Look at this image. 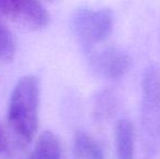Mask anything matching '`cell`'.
Masks as SVG:
<instances>
[{
    "label": "cell",
    "instance_id": "cell-1",
    "mask_svg": "<svg viewBox=\"0 0 160 159\" xmlns=\"http://www.w3.org/2000/svg\"><path fill=\"white\" fill-rule=\"evenodd\" d=\"M39 98V82L31 74L18 81L10 95L7 121L18 143L22 145L30 143L36 135Z\"/></svg>",
    "mask_w": 160,
    "mask_h": 159
},
{
    "label": "cell",
    "instance_id": "cell-2",
    "mask_svg": "<svg viewBox=\"0 0 160 159\" xmlns=\"http://www.w3.org/2000/svg\"><path fill=\"white\" fill-rule=\"evenodd\" d=\"M70 25L74 36L89 50L110 35L113 15L107 9L80 8L72 13Z\"/></svg>",
    "mask_w": 160,
    "mask_h": 159
},
{
    "label": "cell",
    "instance_id": "cell-3",
    "mask_svg": "<svg viewBox=\"0 0 160 159\" xmlns=\"http://www.w3.org/2000/svg\"><path fill=\"white\" fill-rule=\"evenodd\" d=\"M142 122L154 142L160 141V68L150 66L142 81Z\"/></svg>",
    "mask_w": 160,
    "mask_h": 159
},
{
    "label": "cell",
    "instance_id": "cell-4",
    "mask_svg": "<svg viewBox=\"0 0 160 159\" xmlns=\"http://www.w3.org/2000/svg\"><path fill=\"white\" fill-rule=\"evenodd\" d=\"M0 17L33 31L46 27L50 21L47 9L40 2L30 0H0Z\"/></svg>",
    "mask_w": 160,
    "mask_h": 159
},
{
    "label": "cell",
    "instance_id": "cell-5",
    "mask_svg": "<svg viewBox=\"0 0 160 159\" xmlns=\"http://www.w3.org/2000/svg\"><path fill=\"white\" fill-rule=\"evenodd\" d=\"M88 62L100 77L109 80L119 79L130 68L131 58L125 51L114 47H106L100 50L89 49Z\"/></svg>",
    "mask_w": 160,
    "mask_h": 159
},
{
    "label": "cell",
    "instance_id": "cell-6",
    "mask_svg": "<svg viewBox=\"0 0 160 159\" xmlns=\"http://www.w3.org/2000/svg\"><path fill=\"white\" fill-rule=\"evenodd\" d=\"M114 145L118 159H134V127L130 120L120 119L116 123Z\"/></svg>",
    "mask_w": 160,
    "mask_h": 159
},
{
    "label": "cell",
    "instance_id": "cell-7",
    "mask_svg": "<svg viewBox=\"0 0 160 159\" xmlns=\"http://www.w3.org/2000/svg\"><path fill=\"white\" fill-rule=\"evenodd\" d=\"M28 159H62V147L55 133L45 131L37 137Z\"/></svg>",
    "mask_w": 160,
    "mask_h": 159
},
{
    "label": "cell",
    "instance_id": "cell-8",
    "mask_svg": "<svg viewBox=\"0 0 160 159\" xmlns=\"http://www.w3.org/2000/svg\"><path fill=\"white\" fill-rule=\"evenodd\" d=\"M73 153L76 159H105V154L99 143L83 131L76 132L74 135Z\"/></svg>",
    "mask_w": 160,
    "mask_h": 159
},
{
    "label": "cell",
    "instance_id": "cell-9",
    "mask_svg": "<svg viewBox=\"0 0 160 159\" xmlns=\"http://www.w3.org/2000/svg\"><path fill=\"white\" fill-rule=\"evenodd\" d=\"M17 51L15 39L0 17V61H11Z\"/></svg>",
    "mask_w": 160,
    "mask_h": 159
},
{
    "label": "cell",
    "instance_id": "cell-10",
    "mask_svg": "<svg viewBox=\"0 0 160 159\" xmlns=\"http://www.w3.org/2000/svg\"><path fill=\"white\" fill-rule=\"evenodd\" d=\"M114 108H116V102L113 95L110 92H103L99 95L96 102L95 115L99 120L108 119L113 113Z\"/></svg>",
    "mask_w": 160,
    "mask_h": 159
},
{
    "label": "cell",
    "instance_id": "cell-11",
    "mask_svg": "<svg viewBox=\"0 0 160 159\" xmlns=\"http://www.w3.org/2000/svg\"><path fill=\"white\" fill-rule=\"evenodd\" d=\"M9 146H10V138L8 131L0 121V155L8 153Z\"/></svg>",
    "mask_w": 160,
    "mask_h": 159
}]
</instances>
